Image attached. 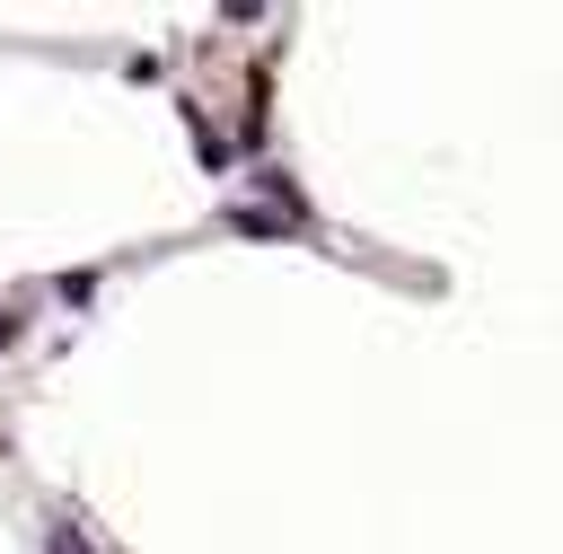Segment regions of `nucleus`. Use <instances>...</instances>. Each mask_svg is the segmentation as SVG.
I'll return each mask as SVG.
<instances>
[{"instance_id":"obj_1","label":"nucleus","mask_w":563,"mask_h":554,"mask_svg":"<svg viewBox=\"0 0 563 554\" xmlns=\"http://www.w3.org/2000/svg\"><path fill=\"white\" fill-rule=\"evenodd\" d=\"M53 554H97V545H88L79 528H53Z\"/></svg>"},{"instance_id":"obj_2","label":"nucleus","mask_w":563,"mask_h":554,"mask_svg":"<svg viewBox=\"0 0 563 554\" xmlns=\"http://www.w3.org/2000/svg\"><path fill=\"white\" fill-rule=\"evenodd\" d=\"M0 343H18V317H9V308H0Z\"/></svg>"}]
</instances>
